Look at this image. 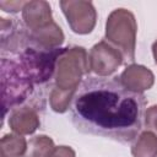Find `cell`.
I'll list each match as a JSON object with an SVG mask.
<instances>
[{
  "mask_svg": "<svg viewBox=\"0 0 157 157\" xmlns=\"http://www.w3.org/2000/svg\"><path fill=\"white\" fill-rule=\"evenodd\" d=\"M120 82L125 88L135 93H142L150 90L155 83L153 72L144 65L131 64L124 69L119 76Z\"/></svg>",
  "mask_w": 157,
  "mask_h": 157,
  "instance_id": "ba28073f",
  "label": "cell"
},
{
  "mask_svg": "<svg viewBox=\"0 0 157 157\" xmlns=\"http://www.w3.org/2000/svg\"><path fill=\"white\" fill-rule=\"evenodd\" d=\"M132 157H157V136L146 130L142 131L131 146Z\"/></svg>",
  "mask_w": 157,
  "mask_h": 157,
  "instance_id": "7c38bea8",
  "label": "cell"
},
{
  "mask_svg": "<svg viewBox=\"0 0 157 157\" xmlns=\"http://www.w3.org/2000/svg\"><path fill=\"white\" fill-rule=\"evenodd\" d=\"M123 54L107 40H101L90 50V69L99 77H107L123 64Z\"/></svg>",
  "mask_w": 157,
  "mask_h": 157,
  "instance_id": "52a82bcc",
  "label": "cell"
},
{
  "mask_svg": "<svg viewBox=\"0 0 157 157\" xmlns=\"http://www.w3.org/2000/svg\"><path fill=\"white\" fill-rule=\"evenodd\" d=\"M144 119L146 129L157 136V104L151 105L145 110Z\"/></svg>",
  "mask_w": 157,
  "mask_h": 157,
  "instance_id": "2e32d148",
  "label": "cell"
},
{
  "mask_svg": "<svg viewBox=\"0 0 157 157\" xmlns=\"http://www.w3.org/2000/svg\"><path fill=\"white\" fill-rule=\"evenodd\" d=\"M22 20L28 31H37L54 22L49 2L44 0L27 1L22 9Z\"/></svg>",
  "mask_w": 157,
  "mask_h": 157,
  "instance_id": "9c48e42d",
  "label": "cell"
},
{
  "mask_svg": "<svg viewBox=\"0 0 157 157\" xmlns=\"http://www.w3.org/2000/svg\"><path fill=\"white\" fill-rule=\"evenodd\" d=\"M77 90H63L59 87H54L49 96V103L54 112L64 113L69 109L71 101L75 97Z\"/></svg>",
  "mask_w": 157,
  "mask_h": 157,
  "instance_id": "9a60e30c",
  "label": "cell"
},
{
  "mask_svg": "<svg viewBox=\"0 0 157 157\" xmlns=\"http://www.w3.org/2000/svg\"><path fill=\"white\" fill-rule=\"evenodd\" d=\"M60 7L66 21L77 34H88L93 31L97 21V12L91 1L85 0H63Z\"/></svg>",
  "mask_w": 157,
  "mask_h": 157,
  "instance_id": "8992f818",
  "label": "cell"
},
{
  "mask_svg": "<svg viewBox=\"0 0 157 157\" xmlns=\"http://www.w3.org/2000/svg\"><path fill=\"white\" fill-rule=\"evenodd\" d=\"M152 54H153L155 63L157 64V39H156V40H155V43L152 44Z\"/></svg>",
  "mask_w": 157,
  "mask_h": 157,
  "instance_id": "d6986e66",
  "label": "cell"
},
{
  "mask_svg": "<svg viewBox=\"0 0 157 157\" xmlns=\"http://www.w3.org/2000/svg\"><path fill=\"white\" fill-rule=\"evenodd\" d=\"M27 1H1L0 7L6 12H17L23 9Z\"/></svg>",
  "mask_w": 157,
  "mask_h": 157,
  "instance_id": "e0dca14e",
  "label": "cell"
},
{
  "mask_svg": "<svg viewBox=\"0 0 157 157\" xmlns=\"http://www.w3.org/2000/svg\"><path fill=\"white\" fill-rule=\"evenodd\" d=\"M63 49H44L29 42V47H26L20 54L18 65L33 83H43L55 71L56 60Z\"/></svg>",
  "mask_w": 157,
  "mask_h": 157,
  "instance_id": "277c9868",
  "label": "cell"
},
{
  "mask_svg": "<svg viewBox=\"0 0 157 157\" xmlns=\"http://www.w3.org/2000/svg\"><path fill=\"white\" fill-rule=\"evenodd\" d=\"M39 115L31 107L13 108L9 115V126L15 134L29 135L39 128Z\"/></svg>",
  "mask_w": 157,
  "mask_h": 157,
  "instance_id": "30bf717a",
  "label": "cell"
},
{
  "mask_svg": "<svg viewBox=\"0 0 157 157\" xmlns=\"http://www.w3.org/2000/svg\"><path fill=\"white\" fill-rule=\"evenodd\" d=\"M50 157H76V153L70 146H58L54 148Z\"/></svg>",
  "mask_w": 157,
  "mask_h": 157,
  "instance_id": "ac0fdd59",
  "label": "cell"
},
{
  "mask_svg": "<svg viewBox=\"0 0 157 157\" xmlns=\"http://www.w3.org/2000/svg\"><path fill=\"white\" fill-rule=\"evenodd\" d=\"M90 70V60L83 47L64 48L55 65V85L63 90H77L82 76Z\"/></svg>",
  "mask_w": 157,
  "mask_h": 157,
  "instance_id": "3957f363",
  "label": "cell"
},
{
  "mask_svg": "<svg viewBox=\"0 0 157 157\" xmlns=\"http://www.w3.org/2000/svg\"><path fill=\"white\" fill-rule=\"evenodd\" d=\"M1 88H2V104L6 112L16 104L23 102L32 92L33 82L23 72L18 63L13 60H1Z\"/></svg>",
  "mask_w": 157,
  "mask_h": 157,
  "instance_id": "5b68a950",
  "label": "cell"
},
{
  "mask_svg": "<svg viewBox=\"0 0 157 157\" xmlns=\"http://www.w3.org/2000/svg\"><path fill=\"white\" fill-rule=\"evenodd\" d=\"M27 34L32 44L44 49H55L64 42V33L55 22L37 31H28Z\"/></svg>",
  "mask_w": 157,
  "mask_h": 157,
  "instance_id": "8fae6325",
  "label": "cell"
},
{
  "mask_svg": "<svg viewBox=\"0 0 157 157\" xmlns=\"http://www.w3.org/2000/svg\"><path fill=\"white\" fill-rule=\"evenodd\" d=\"M145 107L146 97L125 88L119 77H87L72 99L71 120L83 134L126 144L140 132Z\"/></svg>",
  "mask_w": 157,
  "mask_h": 157,
  "instance_id": "6da1fadb",
  "label": "cell"
},
{
  "mask_svg": "<svg viewBox=\"0 0 157 157\" xmlns=\"http://www.w3.org/2000/svg\"><path fill=\"white\" fill-rule=\"evenodd\" d=\"M27 141L22 135L6 134L1 137L0 150L1 157H21L27 151Z\"/></svg>",
  "mask_w": 157,
  "mask_h": 157,
  "instance_id": "4fadbf2b",
  "label": "cell"
},
{
  "mask_svg": "<svg viewBox=\"0 0 157 157\" xmlns=\"http://www.w3.org/2000/svg\"><path fill=\"white\" fill-rule=\"evenodd\" d=\"M136 32L137 23L131 11L115 9L109 13L105 22V39L130 61L135 59Z\"/></svg>",
  "mask_w": 157,
  "mask_h": 157,
  "instance_id": "7a4b0ae2",
  "label": "cell"
},
{
  "mask_svg": "<svg viewBox=\"0 0 157 157\" xmlns=\"http://www.w3.org/2000/svg\"><path fill=\"white\" fill-rule=\"evenodd\" d=\"M55 146L52 137L47 135H37L27 144L25 157H50Z\"/></svg>",
  "mask_w": 157,
  "mask_h": 157,
  "instance_id": "5bb4252c",
  "label": "cell"
}]
</instances>
